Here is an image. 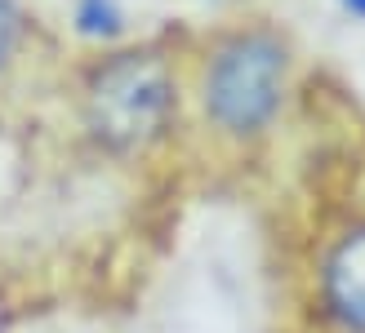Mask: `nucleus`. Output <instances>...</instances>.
<instances>
[{"instance_id":"obj_1","label":"nucleus","mask_w":365,"mask_h":333,"mask_svg":"<svg viewBox=\"0 0 365 333\" xmlns=\"http://www.w3.org/2000/svg\"><path fill=\"white\" fill-rule=\"evenodd\" d=\"M174 111V76L156 53H116L89 80V134L112 152L148 147Z\"/></svg>"},{"instance_id":"obj_2","label":"nucleus","mask_w":365,"mask_h":333,"mask_svg":"<svg viewBox=\"0 0 365 333\" xmlns=\"http://www.w3.org/2000/svg\"><path fill=\"white\" fill-rule=\"evenodd\" d=\"M285 89V45L277 36L250 31L214 53L205 76V107L232 134H259L277 116Z\"/></svg>"},{"instance_id":"obj_3","label":"nucleus","mask_w":365,"mask_h":333,"mask_svg":"<svg viewBox=\"0 0 365 333\" xmlns=\"http://www.w3.org/2000/svg\"><path fill=\"white\" fill-rule=\"evenodd\" d=\"M321 293H325L330 316L343 329L365 333V227L348 231L330 249L325 271H321Z\"/></svg>"},{"instance_id":"obj_4","label":"nucleus","mask_w":365,"mask_h":333,"mask_svg":"<svg viewBox=\"0 0 365 333\" xmlns=\"http://www.w3.org/2000/svg\"><path fill=\"white\" fill-rule=\"evenodd\" d=\"M76 23L85 36H112L120 27V9H116V0H81Z\"/></svg>"},{"instance_id":"obj_5","label":"nucleus","mask_w":365,"mask_h":333,"mask_svg":"<svg viewBox=\"0 0 365 333\" xmlns=\"http://www.w3.org/2000/svg\"><path fill=\"white\" fill-rule=\"evenodd\" d=\"M14 36H18V14L9 0H0V63L9 58V49H14Z\"/></svg>"},{"instance_id":"obj_6","label":"nucleus","mask_w":365,"mask_h":333,"mask_svg":"<svg viewBox=\"0 0 365 333\" xmlns=\"http://www.w3.org/2000/svg\"><path fill=\"white\" fill-rule=\"evenodd\" d=\"M343 9L356 14V18H365V0H343Z\"/></svg>"}]
</instances>
